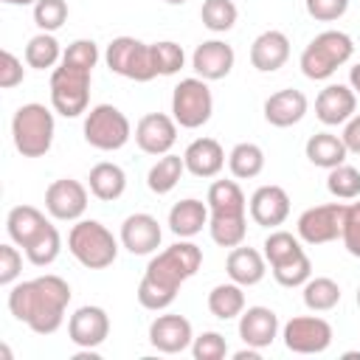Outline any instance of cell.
I'll use <instances>...</instances> for the list:
<instances>
[{
    "instance_id": "7a4b0ae2",
    "label": "cell",
    "mask_w": 360,
    "mask_h": 360,
    "mask_svg": "<svg viewBox=\"0 0 360 360\" xmlns=\"http://www.w3.org/2000/svg\"><path fill=\"white\" fill-rule=\"evenodd\" d=\"M200 264H202V250L194 242L180 239L169 245L166 250L149 259L146 273L138 284V304L152 312L172 307L177 298V290L200 270Z\"/></svg>"
},
{
    "instance_id": "681fc988",
    "label": "cell",
    "mask_w": 360,
    "mask_h": 360,
    "mask_svg": "<svg viewBox=\"0 0 360 360\" xmlns=\"http://www.w3.org/2000/svg\"><path fill=\"white\" fill-rule=\"evenodd\" d=\"M349 87H352V90L360 96V62L349 68Z\"/></svg>"
},
{
    "instance_id": "f6af8a7d",
    "label": "cell",
    "mask_w": 360,
    "mask_h": 360,
    "mask_svg": "<svg viewBox=\"0 0 360 360\" xmlns=\"http://www.w3.org/2000/svg\"><path fill=\"white\" fill-rule=\"evenodd\" d=\"M304 3H307V14L318 22H335L349 8V0H304Z\"/></svg>"
},
{
    "instance_id": "30bf717a",
    "label": "cell",
    "mask_w": 360,
    "mask_h": 360,
    "mask_svg": "<svg viewBox=\"0 0 360 360\" xmlns=\"http://www.w3.org/2000/svg\"><path fill=\"white\" fill-rule=\"evenodd\" d=\"M132 138L129 118L112 104H96L84 118V141L93 149L115 152Z\"/></svg>"
},
{
    "instance_id": "9c48e42d",
    "label": "cell",
    "mask_w": 360,
    "mask_h": 360,
    "mask_svg": "<svg viewBox=\"0 0 360 360\" xmlns=\"http://www.w3.org/2000/svg\"><path fill=\"white\" fill-rule=\"evenodd\" d=\"M211 112H214V96H211L208 82L200 76L180 79V84L172 93V118L177 121V127L197 129L208 124Z\"/></svg>"
},
{
    "instance_id": "d590c367",
    "label": "cell",
    "mask_w": 360,
    "mask_h": 360,
    "mask_svg": "<svg viewBox=\"0 0 360 360\" xmlns=\"http://www.w3.org/2000/svg\"><path fill=\"white\" fill-rule=\"evenodd\" d=\"M236 17H239V11H236L233 0H205L202 8H200L202 25H205L208 31H214V34L231 31L233 22H236Z\"/></svg>"
},
{
    "instance_id": "f35d334b",
    "label": "cell",
    "mask_w": 360,
    "mask_h": 360,
    "mask_svg": "<svg viewBox=\"0 0 360 360\" xmlns=\"http://www.w3.org/2000/svg\"><path fill=\"white\" fill-rule=\"evenodd\" d=\"M68 20V3L65 0H37L34 6V22L39 31H59Z\"/></svg>"
},
{
    "instance_id": "f907efd6",
    "label": "cell",
    "mask_w": 360,
    "mask_h": 360,
    "mask_svg": "<svg viewBox=\"0 0 360 360\" xmlns=\"http://www.w3.org/2000/svg\"><path fill=\"white\" fill-rule=\"evenodd\" d=\"M259 352H262V349H253V346H248V349L236 352L233 357H236V360H259Z\"/></svg>"
},
{
    "instance_id": "52a82bcc",
    "label": "cell",
    "mask_w": 360,
    "mask_h": 360,
    "mask_svg": "<svg viewBox=\"0 0 360 360\" xmlns=\"http://www.w3.org/2000/svg\"><path fill=\"white\" fill-rule=\"evenodd\" d=\"M90 79H93V70H84V68H73L65 62L59 68H53V73H51V107L65 118H76V115L87 112Z\"/></svg>"
},
{
    "instance_id": "3957f363",
    "label": "cell",
    "mask_w": 360,
    "mask_h": 360,
    "mask_svg": "<svg viewBox=\"0 0 360 360\" xmlns=\"http://www.w3.org/2000/svg\"><path fill=\"white\" fill-rule=\"evenodd\" d=\"M208 233L219 248H236L248 236V200L236 180H214L208 188Z\"/></svg>"
},
{
    "instance_id": "e575fe53",
    "label": "cell",
    "mask_w": 360,
    "mask_h": 360,
    "mask_svg": "<svg viewBox=\"0 0 360 360\" xmlns=\"http://www.w3.org/2000/svg\"><path fill=\"white\" fill-rule=\"evenodd\" d=\"M25 62H28V68H37V70H45V68H53L56 62H62V48L56 42V37L48 31H39L37 37H31L25 45Z\"/></svg>"
},
{
    "instance_id": "f546056e",
    "label": "cell",
    "mask_w": 360,
    "mask_h": 360,
    "mask_svg": "<svg viewBox=\"0 0 360 360\" xmlns=\"http://www.w3.org/2000/svg\"><path fill=\"white\" fill-rule=\"evenodd\" d=\"M208 312L219 321H231V318H239L245 312V292H242V284L236 281H228V284H217L211 292H208Z\"/></svg>"
},
{
    "instance_id": "5b68a950",
    "label": "cell",
    "mask_w": 360,
    "mask_h": 360,
    "mask_svg": "<svg viewBox=\"0 0 360 360\" xmlns=\"http://www.w3.org/2000/svg\"><path fill=\"white\" fill-rule=\"evenodd\" d=\"M53 112L45 104H22L11 118V138L22 158H42L53 146Z\"/></svg>"
},
{
    "instance_id": "277c9868",
    "label": "cell",
    "mask_w": 360,
    "mask_h": 360,
    "mask_svg": "<svg viewBox=\"0 0 360 360\" xmlns=\"http://www.w3.org/2000/svg\"><path fill=\"white\" fill-rule=\"evenodd\" d=\"M70 256L87 270H104L118 256V239L98 219H79L68 233Z\"/></svg>"
},
{
    "instance_id": "8fae6325",
    "label": "cell",
    "mask_w": 360,
    "mask_h": 360,
    "mask_svg": "<svg viewBox=\"0 0 360 360\" xmlns=\"http://www.w3.org/2000/svg\"><path fill=\"white\" fill-rule=\"evenodd\" d=\"M281 338L284 346L295 354H321L332 343V326L318 315H295L284 323Z\"/></svg>"
},
{
    "instance_id": "8d00e7d4",
    "label": "cell",
    "mask_w": 360,
    "mask_h": 360,
    "mask_svg": "<svg viewBox=\"0 0 360 360\" xmlns=\"http://www.w3.org/2000/svg\"><path fill=\"white\" fill-rule=\"evenodd\" d=\"M326 188L338 200H354V197H360V169H354L349 163H340V166L329 169Z\"/></svg>"
},
{
    "instance_id": "484cf974",
    "label": "cell",
    "mask_w": 360,
    "mask_h": 360,
    "mask_svg": "<svg viewBox=\"0 0 360 360\" xmlns=\"http://www.w3.org/2000/svg\"><path fill=\"white\" fill-rule=\"evenodd\" d=\"M225 270H228V278L242 284V287H253L264 278L267 273V259L264 253H259L256 248H245V245H236L231 248L228 259H225Z\"/></svg>"
},
{
    "instance_id": "4dcf8cb0",
    "label": "cell",
    "mask_w": 360,
    "mask_h": 360,
    "mask_svg": "<svg viewBox=\"0 0 360 360\" xmlns=\"http://www.w3.org/2000/svg\"><path fill=\"white\" fill-rule=\"evenodd\" d=\"M183 172H186V160H183L180 155L166 152V155H160L158 163L149 169V174H146V186H149L152 194H169V191L180 183Z\"/></svg>"
},
{
    "instance_id": "e0dca14e",
    "label": "cell",
    "mask_w": 360,
    "mask_h": 360,
    "mask_svg": "<svg viewBox=\"0 0 360 360\" xmlns=\"http://www.w3.org/2000/svg\"><path fill=\"white\" fill-rule=\"evenodd\" d=\"M233 62H236V53L228 42L222 39H205L194 48L191 53V68L200 79L205 82H219L225 79L231 70H233Z\"/></svg>"
},
{
    "instance_id": "bcb514c9",
    "label": "cell",
    "mask_w": 360,
    "mask_h": 360,
    "mask_svg": "<svg viewBox=\"0 0 360 360\" xmlns=\"http://www.w3.org/2000/svg\"><path fill=\"white\" fill-rule=\"evenodd\" d=\"M22 273V256L14 245H0V284L11 287Z\"/></svg>"
},
{
    "instance_id": "d6986e66",
    "label": "cell",
    "mask_w": 360,
    "mask_h": 360,
    "mask_svg": "<svg viewBox=\"0 0 360 360\" xmlns=\"http://www.w3.org/2000/svg\"><path fill=\"white\" fill-rule=\"evenodd\" d=\"M51 228H53L51 219L39 208H34V205H14L8 211V217H6L8 239L17 248H22V250H28L31 245H37Z\"/></svg>"
},
{
    "instance_id": "8992f818",
    "label": "cell",
    "mask_w": 360,
    "mask_h": 360,
    "mask_svg": "<svg viewBox=\"0 0 360 360\" xmlns=\"http://www.w3.org/2000/svg\"><path fill=\"white\" fill-rule=\"evenodd\" d=\"M354 53V42L343 31H321L301 51V73L312 82L329 79L340 65H346Z\"/></svg>"
},
{
    "instance_id": "f1b7e54d",
    "label": "cell",
    "mask_w": 360,
    "mask_h": 360,
    "mask_svg": "<svg viewBox=\"0 0 360 360\" xmlns=\"http://www.w3.org/2000/svg\"><path fill=\"white\" fill-rule=\"evenodd\" d=\"M304 152H307L309 163L312 166H321V169H335V166L346 163V155H349L343 138L340 135H332V132H315V135H309Z\"/></svg>"
},
{
    "instance_id": "d6a6232c",
    "label": "cell",
    "mask_w": 360,
    "mask_h": 360,
    "mask_svg": "<svg viewBox=\"0 0 360 360\" xmlns=\"http://www.w3.org/2000/svg\"><path fill=\"white\" fill-rule=\"evenodd\" d=\"M340 304V284L329 276H309L304 284V307L312 312H329Z\"/></svg>"
},
{
    "instance_id": "c3c4849f",
    "label": "cell",
    "mask_w": 360,
    "mask_h": 360,
    "mask_svg": "<svg viewBox=\"0 0 360 360\" xmlns=\"http://www.w3.org/2000/svg\"><path fill=\"white\" fill-rule=\"evenodd\" d=\"M343 143H346V149L349 152H354V155H360V112H354L346 124H343Z\"/></svg>"
},
{
    "instance_id": "83f0119b",
    "label": "cell",
    "mask_w": 360,
    "mask_h": 360,
    "mask_svg": "<svg viewBox=\"0 0 360 360\" xmlns=\"http://www.w3.org/2000/svg\"><path fill=\"white\" fill-rule=\"evenodd\" d=\"M87 186H90V194L96 200H104V202H112L118 200L124 191H127V174L118 163H110V160H101L90 169V177H87Z\"/></svg>"
},
{
    "instance_id": "ab89813d",
    "label": "cell",
    "mask_w": 360,
    "mask_h": 360,
    "mask_svg": "<svg viewBox=\"0 0 360 360\" xmlns=\"http://www.w3.org/2000/svg\"><path fill=\"white\" fill-rule=\"evenodd\" d=\"M270 273H273V278H276L281 287H304V284L309 281V276H312V262H309L307 253H301V256H295L292 262H287V264H281V267H273Z\"/></svg>"
},
{
    "instance_id": "7c38bea8",
    "label": "cell",
    "mask_w": 360,
    "mask_h": 360,
    "mask_svg": "<svg viewBox=\"0 0 360 360\" xmlns=\"http://www.w3.org/2000/svg\"><path fill=\"white\" fill-rule=\"evenodd\" d=\"M343 202H323V205H312L298 217V239L307 245H326L335 242L340 236L343 228Z\"/></svg>"
},
{
    "instance_id": "2e32d148",
    "label": "cell",
    "mask_w": 360,
    "mask_h": 360,
    "mask_svg": "<svg viewBox=\"0 0 360 360\" xmlns=\"http://www.w3.org/2000/svg\"><path fill=\"white\" fill-rule=\"evenodd\" d=\"M194 332H191V321L183 315H158L149 323V343L152 349L163 352V354H180L191 346Z\"/></svg>"
},
{
    "instance_id": "ee69618b",
    "label": "cell",
    "mask_w": 360,
    "mask_h": 360,
    "mask_svg": "<svg viewBox=\"0 0 360 360\" xmlns=\"http://www.w3.org/2000/svg\"><path fill=\"white\" fill-rule=\"evenodd\" d=\"M340 239H343V248H346L354 259H360V202L346 205V211H343Z\"/></svg>"
},
{
    "instance_id": "9a60e30c",
    "label": "cell",
    "mask_w": 360,
    "mask_h": 360,
    "mask_svg": "<svg viewBox=\"0 0 360 360\" xmlns=\"http://www.w3.org/2000/svg\"><path fill=\"white\" fill-rule=\"evenodd\" d=\"M177 141V121L166 112H146L135 124V143L146 155H166Z\"/></svg>"
},
{
    "instance_id": "1f68e13d",
    "label": "cell",
    "mask_w": 360,
    "mask_h": 360,
    "mask_svg": "<svg viewBox=\"0 0 360 360\" xmlns=\"http://www.w3.org/2000/svg\"><path fill=\"white\" fill-rule=\"evenodd\" d=\"M228 169L236 180H253L262 174L264 169V152L259 143H250V141H242L231 149L228 155Z\"/></svg>"
},
{
    "instance_id": "4fadbf2b",
    "label": "cell",
    "mask_w": 360,
    "mask_h": 360,
    "mask_svg": "<svg viewBox=\"0 0 360 360\" xmlns=\"http://www.w3.org/2000/svg\"><path fill=\"white\" fill-rule=\"evenodd\" d=\"M45 211L59 222H76L87 211V188L73 177H59L45 188Z\"/></svg>"
},
{
    "instance_id": "ac0fdd59",
    "label": "cell",
    "mask_w": 360,
    "mask_h": 360,
    "mask_svg": "<svg viewBox=\"0 0 360 360\" xmlns=\"http://www.w3.org/2000/svg\"><path fill=\"white\" fill-rule=\"evenodd\" d=\"M248 211H250V219L256 225H262V228H278L290 217V194L281 186H276V183L259 186L250 194Z\"/></svg>"
},
{
    "instance_id": "ba28073f",
    "label": "cell",
    "mask_w": 360,
    "mask_h": 360,
    "mask_svg": "<svg viewBox=\"0 0 360 360\" xmlns=\"http://www.w3.org/2000/svg\"><path fill=\"white\" fill-rule=\"evenodd\" d=\"M104 62L112 73L129 79V82H152L158 76L152 45L135 39V37H115L107 45Z\"/></svg>"
},
{
    "instance_id": "60d3db41",
    "label": "cell",
    "mask_w": 360,
    "mask_h": 360,
    "mask_svg": "<svg viewBox=\"0 0 360 360\" xmlns=\"http://www.w3.org/2000/svg\"><path fill=\"white\" fill-rule=\"evenodd\" d=\"M59 250H62V236H59V231H56V225H53L37 245H31V248L25 250V256H28L31 264H37V267H48V264L56 262Z\"/></svg>"
},
{
    "instance_id": "74e56055",
    "label": "cell",
    "mask_w": 360,
    "mask_h": 360,
    "mask_svg": "<svg viewBox=\"0 0 360 360\" xmlns=\"http://www.w3.org/2000/svg\"><path fill=\"white\" fill-rule=\"evenodd\" d=\"M152 56H155V70L158 76H174L183 65H186V53L177 42L163 39V42H152Z\"/></svg>"
},
{
    "instance_id": "7dc6e473",
    "label": "cell",
    "mask_w": 360,
    "mask_h": 360,
    "mask_svg": "<svg viewBox=\"0 0 360 360\" xmlns=\"http://www.w3.org/2000/svg\"><path fill=\"white\" fill-rule=\"evenodd\" d=\"M22 79H25L22 62L11 51H0V87L3 90H11V87L22 84Z\"/></svg>"
},
{
    "instance_id": "44dd1931",
    "label": "cell",
    "mask_w": 360,
    "mask_h": 360,
    "mask_svg": "<svg viewBox=\"0 0 360 360\" xmlns=\"http://www.w3.org/2000/svg\"><path fill=\"white\" fill-rule=\"evenodd\" d=\"M357 110V93L346 84H326L315 98V115L326 127L346 124Z\"/></svg>"
},
{
    "instance_id": "5bb4252c",
    "label": "cell",
    "mask_w": 360,
    "mask_h": 360,
    "mask_svg": "<svg viewBox=\"0 0 360 360\" xmlns=\"http://www.w3.org/2000/svg\"><path fill=\"white\" fill-rule=\"evenodd\" d=\"M110 335V315L101 307H79L70 318H68V338L73 346L79 349H98Z\"/></svg>"
},
{
    "instance_id": "816d5d0a",
    "label": "cell",
    "mask_w": 360,
    "mask_h": 360,
    "mask_svg": "<svg viewBox=\"0 0 360 360\" xmlns=\"http://www.w3.org/2000/svg\"><path fill=\"white\" fill-rule=\"evenodd\" d=\"M6 6H37V0H3Z\"/></svg>"
},
{
    "instance_id": "6da1fadb",
    "label": "cell",
    "mask_w": 360,
    "mask_h": 360,
    "mask_svg": "<svg viewBox=\"0 0 360 360\" xmlns=\"http://www.w3.org/2000/svg\"><path fill=\"white\" fill-rule=\"evenodd\" d=\"M70 284L56 276L45 273L31 281H20L8 290V309L11 315L25 323L37 335H53L65 323V309L70 304Z\"/></svg>"
},
{
    "instance_id": "db71d44e",
    "label": "cell",
    "mask_w": 360,
    "mask_h": 360,
    "mask_svg": "<svg viewBox=\"0 0 360 360\" xmlns=\"http://www.w3.org/2000/svg\"><path fill=\"white\" fill-rule=\"evenodd\" d=\"M357 307H360V287H357Z\"/></svg>"
},
{
    "instance_id": "836d02e7",
    "label": "cell",
    "mask_w": 360,
    "mask_h": 360,
    "mask_svg": "<svg viewBox=\"0 0 360 360\" xmlns=\"http://www.w3.org/2000/svg\"><path fill=\"white\" fill-rule=\"evenodd\" d=\"M262 248H264L262 253H264L270 270H273V267H281V264H287V262H292L295 256L304 253L298 236H292L290 231H270V236L264 239Z\"/></svg>"
},
{
    "instance_id": "cb8c5ba5",
    "label": "cell",
    "mask_w": 360,
    "mask_h": 360,
    "mask_svg": "<svg viewBox=\"0 0 360 360\" xmlns=\"http://www.w3.org/2000/svg\"><path fill=\"white\" fill-rule=\"evenodd\" d=\"M290 59V39L284 31H262L250 45V65L259 73H273Z\"/></svg>"
},
{
    "instance_id": "b9f144b4",
    "label": "cell",
    "mask_w": 360,
    "mask_h": 360,
    "mask_svg": "<svg viewBox=\"0 0 360 360\" xmlns=\"http://www.w3.org/2000/svg\"><path fill=\"white\" fill-rule=\"evenodd\" d=\"M62 62H65V65H73V68L93 70L96 62H98V45H96L93 39H73V42L65 48Z\"/></svg>"
},
{
    "instance_id": "ffe728a7",
    "label": "cell",
    "mask_w": 360,
    "mask_h": 360,
    "mask_svg": "<svg viewBox=\"0 0 360 360\" xmlns=\"http://www.w3.org/2000/svg\"><path fill=\"white\" fill-rule=\"evenodd\" d=\"M160 239H163V231H160V222L152 217V214H129L124 222H121V245L132 253V256H149L160 248Z\"/></svg>"
},
{
    "instance_id": "7402d4cb",
    "label": "cell",
    "mask_w": 360,
    "mask_h": 360,
    "mask_svg": "<svg viewBox=\"0 0 360 360\" xmlns=\"http://www.w3.org/2000/svg\"><path fill=\"white\" fill-rule=\"evenodd\" d=\"M239 338L245 346L267 349L278 338V315L270 307H248L239 315Z\"/></svg>"
},
{
    "instance_id": "7bdbcfd3",
    "label": "cell",
    "mask_w": 360,
    "mask_h": 360,
    "mask_svg": "<svg viewBox=\"0 0 360 360\" xmlns=\"http://www.w3.org/2000/svg\"><path fill=\"white\" fill-rule=\"evenodd\" d=\"M191 354L194 360H222L228 354V343L219 332H202L191 340Z\"/></svg>"
},
{
    "instance_id": "4316f807",
    "label": "cell",
    "mask_w": 360,
    "mask_h": 360,
    "mask_svg": "<svg viewBox=\"0 0 360 360\" xmlns=\"http://www.w3.org/2000/svg\"><path fill=\"white\" fill-rule=\"evenodd\" d=\"M205 225H208V205L202 200L186 197V200L174 202L172 211H169V231L180 239L197 236Z\"/></svg>"
},
{
    "instance_id": "f5cc1de1",
    "label": "cell",
    "mask_w": 360,
    "mask_h": 360,
    "mask_svg": "<svg viewBox=\"0 0 360 360\" xmlns=\"http://www.w3.org/2000/svg\"><path fill=\"white\" fill-rule=\"evenodd\" d=\"M166 3H169V6H183L186 0H166Z\"/></svg>"
},
{
    "instance_id": "d4e9b609",
    "label": "cell",
    "mask_w": 360,
    "mask_h": 360,
    "mask_svg": "<svg viewBox=\"0 0 360 360\" xmlns=\"http://www.w3.org/2000/svg\"><path fill=\"white\" fill-rule=\"evenodd\" d=\"M183 160L186 172H191L194 177H217L225 166V149L217 138H197L186 146Z\"/></svg>"
},
{
    "instance_id": "603a6c76",
    "label": "cell",
    "mask_w": 360,
    "mask_h": 360,
    "mask_svg": "<svg viewBox=\"0 0 360 360\" xmlns=\"http://www.w3.org/2000/svg\"><path fill=\"white\" fill-rule=\"evenodd\" d=\"M307 96L295 87H284V90H276L273 96H267L264 101V121L270 127H278V129H287L292 124H298L304 115H307Z\"/></svg>"
}]
</instances>
